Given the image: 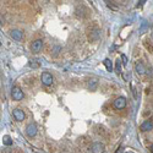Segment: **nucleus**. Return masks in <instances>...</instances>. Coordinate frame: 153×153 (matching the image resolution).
<instances>
[{"mask_svg":"<svg viewBox=\"0 0 153 153\" xmlns=\"http://www.w3.org/2000/svg\"><path fill=\"white\" fill-rule=\"evenodd\" d=\"M3 143L5 146H11L12 145V138L10 136H7V135H5V136H3Z\"/></svg>","mask_w":153,"mask_h":153,"instance_id":"15","label":"nucleus"},{"mask_svg":"<svg viewBox=\"0 0 153 153\" xmlns=\"http://www.w3.org/2000/svg\"><path fill=\"white\" fill-rule=\"evenodd\" d=\"M104 150H106V147H104V145L103 143H100V142H93L90 146L91 153H103Z\"/></svg>","mask_w":153,"mask_h":153,"instance_id":"7","label":"nucleus"},{"mask_svg":"<svg viewBox=\"0 0 153 153\" xmlns=\"http://www.w3.org/2000/svg\"><path fill=\"white\" fill-rule=\"evenodd\" d=\"M151 41L153 42V26L151 27Z\"/></svg>","mask_w":153,"mask_h":153,"instance_id":"23","label":"nucleus"},{"mask_svg":"<svg viewBox=\"0 0 153 153\" xmlns=\"http://www.w3.org/2000/svg\"><path fill=\"white\" fill-rule=\"evenodd\" d=\"M151 151L153 152V143H152V146H151Z\"/></svg>","mask_w":153,"mask_h":153,"instance_id":"24","label":"nucleus"},{"mask_svg":"<svg viewBox=\"0 0 153 153\" xmlns=\"http://www.w3.org/2000/svg\"><path fill=\"white\" fill-rule=\"evenodd\" d=\"M60 50H61V47H60V45H55V47L53 48V53H51V55H53V56H56V55L59 54Z\"/></svg>","mask_w":153,"mask_h":153,"instance_id":"17","label":"nucleus"},{"mask_svg":"<svg viewBox=\"0 0 153 153\" xmlns=\"http://www.w3.org/2000/svg\"><path fill=\"white\" fill-rule=\"evenodd\" d=\"M98 87V81L96 78H91V80L87 81V88L91 91H96Z\"/></svg>","mask_w":153,"mask_h":153,"instance_id":"13","label":"nucleus"},{"mask_svg":"<svg viewBox=\"0 0 153 153\" xmlns=\"http://www.w3.org/2000/svg\"><path fill=\"white\" fill-rule=\"evenodd\" d=\"M135 70H136V72L138 73V75H145L146 71H147V69H146V66H145V64H143L141 60L137 61V63L135 64Z\"/></svg>","mask_w":153,"mask_h":153,"instance_id":"12","label":"nucleus"},{"mask_svg":"<svg viewBox=\"0 0 153 153\" xmlns=\"http://www.w3.org/2000/svg\"><path fill=\"white\" fill-rule=\"evenodd\" d=\"M10 36L12 37V39L20 42V41H22V38H23V32L21 29H11L10 31Z\"/></svg>","mask_w":153,"mask_h":153,"instance_id":"11","label":"nucleus"},{"mask_svg":"<svg viewBox=\"0 0 153 153\" xmlns=\"http://www.w3.org/2000/svg\"><path fill=\"white\" fill-rule=\"evenodd\" d=\"M29 48H31V51H32V53H34V54L39 53L43 48V41L42 39H36V41L32 42V44H31Z\"/></svg>","mask_w":153,"mask_h":153,"instance_id":"6","label":"nucleus"},{"mask_svg":"<svg viewBox=\"0 0 153 153\" xmlns=\"http://www.w3.org/2000/svg\"><path fill=\"white\" fill-rule=\"evenodd\" d=\"M126 104H128V102H126V98H124V97H118L114 100L113 106H114V108L116 109V110H122V109L126 108Z\"/></svg>","mask_w":153,"mask_h":153,"instance_id":"5","label":"nucleus"},{"mask_svg":"<svg viewBox=\"0 0 153 153\" xmlns=\"http://www.w3.org/2000/svg\"><path fill=\"white\" fill-rule=\"evenodd\" d=\"M122 152H124V147H118V150H116V152L115 153H122Z\"/></svg>","mask_w":153,"mask_h":153,"instance_id":"22","label":"nucleus"},{"mask_svg":"<svg viewBox=\"0 0 153 153\" xmlns=\"http://www.w3.org/2000/svg\"><path fill=\"white\" fill-rule=\"evenodd\" d=\"M121 59H122V64H124V65H126V64H128V58H126V56H125L124 54L121 55Z\"/></svg>","mask_w":153,"mask_h":153,"instance_id":"21","label":"nucleus"},{"mask_svg":"<svg viewBox=\"0 0 153 153\" xmlns=\"http://www.w3.org/2000/svg\"><path fill=\"white\" fill-rule=\"evenodd\" d=\"M143 45L146 47V49H147L148 51L153 53V45L151 44V43H148V41H143Z\"/></svg>","mask_w":153,"mask_h":153,"instance_id":"16","label":"nucleus"},{"mask_svg":"<svg viewBox=\"0 0 153 153\" xmlns=\"http://www.w3.org/2000/svg\"><path fill=\"white\" fill-rule=\"evenodd\" d=\"M87 38H88L90 42H97L100 38V29L97 26H92L91 28L87 29Z\"/></svg>","mask_w":153,"mask_h":153,"instance_id":"1","label":"nucleus"},{"mask_svg":"<svg viewBox=\"0 0 153 153\" xmlns=\"http://www.w3.org/2000/svg\"><path fill=\"white\" fill-rule=\"evenodd\" d=\"M96 129H97V131H96V132H97L98 135H104V134H106V129H104L103 126H97Z\"/></svg>","mask_w":153,"mask_h":153,"instance_id":"18","label":"nucleus"},{"mask_svg":"<svg viewBox=\"0 0 153 153\" xmlns=\"http://www.w3.org/2000/svg\"><path fill=\"white\" fill-rule=\"evenodd\" d=\"M11 97L14 100H16V102H20V100H22L25 94H23V91L20 88L19 86H14L11 88Z\"/></svg>","mask_w":153,"mask_h":153,"instance_id":"3","label":"nucleus"},{"mask_svg":"<svg viewBox=\"0 0 153 153\" xmlns=\"http://www.w3.org/2000/svg\"><path fill=\"white\" fill-rule=\"evenodd\" d=\"M29 66L33 67V69H37V67H39V64L36 63V61H31V63H29Z\"/></svg>","mask_w":153,"mask_h":153,"instance_id":"20","label":"nucleus"},{"mask_svg":"<svg viewBox=\"0 0 153 153\" xmlns=\"http://www.w3.org/2000/svg\"><path fill=\"white\" fill-rule=\"evenodd\" d=\"M140 130L143 131V132H146V131H151L153 130V120L152 119H147L145 120L140 126Z\"/></svg>","mask_w":153,"mask_h":153,"instance_id":"10","label":"nucleus"},{"mask_svg":"<svg viewBox=\"0 0 153 153\" xmlns=\"http://www.w3.org/2000/svg\"><path fill=\"white\" fill-rule=\"evenodd\" d=\"M38 132V129H37V125L34 122H31L26 126V134H27L28 137H34Z\"/></svg>","mask_w":153,"mask_h":153,"instance_id":"8","label":"nucleus"},{"mask_svg":"<svg viewBox=\"0 0 153 153\" xmlns=\"http://www.w3.org/2000/svg\"><path fill=\"white\" fill-rule=\"evenodd\" d=\"M53 75H51L50 72H48V71H44L41 75V81H42V84L44 85V86H50V85H53Z\"/></svg>","mask_w":153,"mask_h":153,"instance_id":"4","label":"nucleus"},{"mask_svg":"<svg viewBox=\"0 0 153 153\" xmlns=\"http://www.w3.org/2000/svg\"><path fill=\"white\" fill-rule=\"evenodd\" d=\"M115 70H116V72H118V73H120V71H121V63H120V59H118V60H116Z\"/></svg>","mask_w":153,"mask_h":153,"instance_id":"19","label":"nucleus"},{"mask_svg":"<svg viewBox=\"0 0 153 153\" xmlns=\"http://www.w3.org/2000/svg\"><path fill=\"white\" fill-rule=\"evenodd\" d=\"M12 115H14V118H15L16 121H23L25 118H26L25 112L22 110V109H20V108L14 109V112H12Z\"/></svg>","mask_w":153,"mask_h":153,"instance_id":"9","label":"nucleus"},{"mask_svg":"<svg viewBox=\"0 0 153 153\" xmlns=\"http://www.w3.org/2000/svg\"><path fill=\"white\" fill-rule=\"evenodd\" d=\"M75 15L78 17V19H87V17L91 15V10L85 5L77 6L75 9Z\"/></svg>","mask_w":153,"mask_h":153,"instance_id":"2","label":"nucleus"},{"mask_svg":"<svg viewBox=\"0 0 153 153\" xmlns=\"http://www.w3.org/2000/svg\"><path fill=\"white\" fill-rule=\"evenodd\" d=\"M103 64H104V66H106V69L108 70V71H113V63H112L110 59H104Z\"/></svg>","mask_w":153,"mask_h":153,"instance_id":"14","label":"nucleus"}]
</instances>
